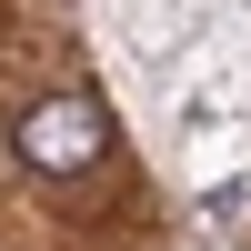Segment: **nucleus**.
Listing matches in <instances>:
<instances>
[{
    "label": "nucleus",
    "mask_w": 251,
    "mask_h": 251,
    "mask_svg": "<svg viewBox=\"0 0 251 251\" xmlns=\"http://www.w3.org/2000/svg\"><path fill=\"white\" fill-rule=\"evenodd\" d=\"M10 151H20V171H40V181H71V171H91V161L111 151V121H100V100L50 91V100H30V111L10 121Z\"/></svg>",
    "instance_id": "nucleus-1"
}]
</instances>
